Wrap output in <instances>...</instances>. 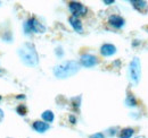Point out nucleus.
I'll use <instances>...</instances> for the list:
<instances>
[{
    "label": "nucleus",
    "instance_id": "1",
    "mask_svg": "<svg viewBox=\"0 0 148 138\" xmlns=\"http://www.w3.org/2000/svg\"><path fill=\"white\" fill-rule=\"evenodd\" d=\"M18 55L22 60V62L26 66L34 67L39 62V57H38L37 50L33 44L31 43H25L18 49Z\"/></svg>",
    "mask_w": 148,
    "mask_h": 138
},
{
    "label": "nucleus",
    "instance_id": "2",
    "mask_svg": "<svg viewBox=\"0 0 148 138\" xmlns=\"http://www.w3.org/2000/svg\"><path fill=\"white\" fill-rule=\"evenodd\" d=\"M80 69V64L77 61L70 60V61H65L58 66H56L54 68V74L57 78L64 79V78H69L71 76L75 75Z\"/></svg>",
    "mask_w": 148,
    "mask_h": 138
},
{
    "label": "nucleus",
    "instance_id": "3",
    "mask_svg": "<svg viewBox=\"0 0 148 138\" xmlns=\"http://www.w3.org/2000/svg\"><path fill=\"white\" fill-rule=\"evenodd\" d=\"M129 75L130 79L133 84H138L141 78V65L139 58H134L129 66Z\"/></svg>",
    "mask_w": 148,
    "mask_h": 138
},
{
    "label": "nucleus",
    "instance_id": "4",
    "mask_svg": "<svg viewBox=\"0 0 148 138\" xmlns=\"http://www.w3.org/2000/svg\"><path fill=\"white\" fill-rule=\"evenodd\" d=\"M24 30H25L26 34H29L30 32H34V33H45L46 32V27L37 18H30L27 22H25Z\"/></svg>",
    "mask_w": 148,
    "mask_h": 138
},
{
    "label": "nucleus",
    "instance_id": "5",
    "mask_svg": "<svg viewBox=\"0 0 148 138\" xmlns=\"http://www.w3.org/2000/svg\"><path fill=\"white\" fill-rule=\"evenodd\" d=\"M69 8H70V12L72 13V16L74 17H80V16H83L87 14V8L81 3V2H77V1H71L69 3Z\"/></svg>",
    "mask_w": 148,
    "mask_h": 138
},
{
    "label": "nucleus",
    "instance_id": "6",
    "mask_svg": "<svg viewBox=\"0 0 148 138\" xmlns=\"http://www.w3.org/2000/svg\"><path fill=\"white\" fill-rule=\"evenodd\" d=\"M97 64H98V59H97V57H95L92 54L86 53V54H82L80 58V65H82L83 67L90 68V67L96 66Z\"/></svg>",
    "mask_w": 148,
    "mask_h": 138
},
{
    "label": "nucleus",
    "instance_id": "7",
    "mask_svg": "<svg viewBox=\"0 0 148 138\" xmlns=\"http://www.w3.org/2000/svg\"><path fill=\"white\" fill-rule=\"evenodd\" d=\"M108 23L114 28H122L125 24V20H124V18L119 16V15H112L108 18Z\"/></svg>",
    "mask_w": 148,
    "mask_h": 138
},
{
    "label": "nucleus",
    "instance_id": "8",
    "mask_svg": "<svg viewBox=\"0 0 148 138\" xmlns=\"http://www.w3.org/2000/svg\"><path fill=\"white\" fill-rule=\"evenodd\" d=\"M100 53L104 57H111V55L116 53V47L113 44H110V43L103 44L100 48Z\"/></svg>",
    "mask_w": 148,
    "mask_h": 138
},
{
    "label": "nucleus",
    "instance_id": "9",
    "mask_svg": "<svg viewBox=\"0 0 148 138\" xmlns=\"http://www.w3.org/2000/svg\"><path fill=\"white\" fill-rule=\"evenodd\" d=\"M32 127H33V129H34L37 133H40V134L46 133V131L50 128L49 123H47V122H45V121H34L33 124H32Z\"/></svg>",
    "mask_w": 148,
    "mask_h": 138
},
{
    "label": "nucleus",
    "instance_id": "10",
    "mask_svg": "<svg viewBox=\"0 0 148 138\" xmlns=\"http://www.w3.org/2000/svg\"><path fill=\"white\" fill-rule=\"evenodd\" d=\"M69 22L71 24V26L73 27V30L77 33H82L83 32V26H82V23L81 20L77 17H74V16H71L69 18Z\"/></svg>",
    "mask_w": 148,
    "mask_h": 138
},
{
    "label": "nucleus",
    "instance_id": "11",
    "mask_svg": "<svg viewBox=\"0 0 148 138\" xmlns=\"http://www.w3.org/2000/svg\"><path fill=\"white\" fill-rule=\"evenodd\" d=\"M131 2V5L137 9V10H139V12H141V13H144V12H146L148 9V5L146 1H139V0H131L130 1Z\"/></svg>",
    "mask_w": 148,
    "mask_h": 138
},
{
    "label": "nucleus",
    "instance_id": "12",
    "mask_svg": "<svg viewBox=\"0 0 148 138\" xmlns=\"http://www.w3.org/2000/svg\"><path fill=\"white\" fill-rule=\"evenodd\" d=\"M41 118H42V120L45 121V122H53L54 119H55V116H54V112L53 111H50V110H46L45 112H42V114H41Z\"/></svg>",
    "mask_w": 148,
    "mask_h": 138
},
{
    "label": "nucleus",
    "instance_id": "13",
    "mask_svg": "<svg viewBox=\"0 0 148 138\" xmlns=\"http://www.w3.org/2000/svg\"><path fill=\"white\" fill-rule=\"evenodd\" d=\"M133 134H134V130L132 129V128H125V129H123L122 131H121V134H120V138H132L133 136Z\"/></svg>",
    "mask_w": 148,
    "mask_h": 138
},
{
    "label": "nucleus",
    "instance_id": "14",
    "mask_svg": "<svg viewBox=\"0 0 148 138\" xmlns=\"http://www.w3.org/2000/svg\"><path fill=\"white\" fill-rule=\"evenodd\" d=\"M125 104H127L128 106H136V105H137V101H136V99L133 97V95H128V97H127V100H125Z\"/></svg>",
    "mask_w": 148,
    "mask_h": 138
},
{
    "label": "nucleus",
    "instance_id": "15",
    "mask_svg": "<svg viewBox=\"0 0 148 138\" xmlns=\"http://www.w3.org/2000/svg\"><path fill=\"white\" fill-rule=\"evenodd\" d=\"M16 111H17V113H18L19 116H25L26 112H27V109H26V106H25L24 104H21V105L17 106Z\"/></svg>",
    "mask_w": 148,
    "mask_h": 138
},
{
    "label": "nucleus",
    "instance_id": "16",
    "mask_svg": "<svg viewBox=\"0 0 148 138\" xmlns=\"http://www.w3.org/2000/svg\"><path fill=\"white\" fill-rule=\"evenodd\" d=\"M89 138H105V136H104V134H101V133H96V134L91 135Z\"/></svg>",
    "mask_w": 148,
    "mask_h": 138
},
{
    "label": "nucleus",
    "instance_id": "17",
    "mask_svg": "<svg viewBox=\"0 0 148 138\" xmlns=\"http://www.w3.org/2000/svg\"><path fill=\"white\" fill-rule=\"evenodd\" d=\"M104 3L105 5H112V3H114V0H104Z\"/></svg>",
    "mask_w": 148,
    "mask_h": 138
},
{
    "label": "nucleus",
    "instance_id": "18",
    "mask_svg": "<svg viewBox=\"0 0 148 138\" xmlns=\"http://www.w3.org/2000/svg\"><path fill=\"white\" fill-rule=\"evenodd\" d=\"M70 121H71V123H75L76 122V119H75V117H73V116H70Z\"/></svg>",
    "mask_w": 148,
    "mask_h": 138
},
{
    "label": "nucleus",
    "instance_id": "19",
    "mask_svg": "<svg viewBox=\"0 0 148 138\" xmlns=\"http://www.w3.org/2000/svg\"><path fill=\"white\" fill-rule=\"evenodd\" d=\"M3 117H5V114H3V111L0 109V122L3 120Z\"/></svg>",
    "mask_w": 148,
    "mask_h": 138
},
{
    "label": "nucleus",
    "instance_id": "20",
    "mask_svg": "<svg viewBox=\"0 0 148 138\" xmlns=\"http://www.w3.org/2000/svg\"><path fill=\"white\" fill-rule=\"evenodd\" d=\"M136 138H145L144 136H138V137H136Z\"/></svg>",
    "mask_w": 148,
    "mask_h": 138
},
{
    "label": "nucleus",
    "instance_id": "21",
    "mask_svg": "<svg viewBox=\"0 0 148 138\" xmlns=\"http://www.w3.org/2000/svg\"><path fill=\"white\" fill-rule=\"evenodd\" d=\"M1 72H2V70H1V69H0V74H1Z\"/></svg>",
    "mask_w": 148,
    "mask_h": 138
},
{
    "label": "nucleus",
    "instance_id": "22",
    "mask_svg": "<svg viewBox=\"0 0 148 138\" xmlns=\"http://www.w3.org/2000/svg\"><path fill=\"white\" fill-rule=\"evenodd\" d=\"M0 101H1V96H0Z\"/></svg>",
    "mask_w": 148,
    "mask_h": 138
}]
</instances>
